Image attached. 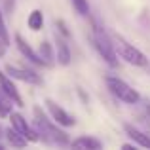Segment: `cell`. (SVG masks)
Here are the masks:
<instances>
[{"mask_svg": "<svg viewBox=\"0 0 150 150\" xmlns=\"http://www.w3.org/2000/svg\"><path fill=\"white\" fill-rule=\"evenodd\" d=\"M91 42H93V48L97 50V53H99L110 67H118V53H116V50H114L112 36H108L103 27L93 25Z\"/></svg>", "mask_w": 150, "mask_h": 150, "instance_id": "2", "label": "cell"}, {"mask_svg": "<svg viewBox=\"0 0 150 150\" xmlns=\"http://www.w3.org/2000/svg\"><path fill=\"white\" fill-rule=\"evenodd\" d=\"M6 72L10 74L11 78L21 80V82H27V84H33V86H40L42 84L40 74H36L34 70L21 69V67H15V65H6Z\"/></svg>", "mask_w": 150, "mask_h": 150, "instance_id": "6", "label": "cell"}, {"mask_svg": "<svg viewBox=\"0 0 150 150\" xmlns=\"http://www.w3.org/2000/svg\"><path fill=\"white\" fill-rule=\"evenodd\" d=\"M27 25H29L30 30H40L42 25H44V15H42V11L34 10L33 13L29 15V19H27Z\"/></svg>", "mask_w": 150, "mask_h": 150, "instance_id": "14", "label": "cell"}, {"mask_svg": "<svg viewBox=\"0 0 150 150\" xmlns=\"http://www.w3.org/2000/svg\"><path fill=\"white\" fill-rule=\"evenodd\" d=\"M34 112V125H36V131L40 137H44L46 141L55 144H70L69 135H67L63 129H59V124H53L51 120H48V116L44 114V110L40 106H34L33 108Z\"/></svg>", "mask_w": 150, "mask_h": 150, "instance_id": "1", "label": "cell"}, {"mask_svg": "<svg viewBox=\"0 0 150 150\" xmlns=\"http://www.w3.org/2000/svg\"><path fill=\"white\" fill-rule=\"evenodd\" d=\"M6 139H8V143H10L11 146H15V148H23V146H27V143H29V139H27L25 135H21V133H19L17 129H13V127L6 129Z\"/></svg>", "mask_w": 150, "mask_h": 150, "instance_id": "13", "label": "cell"}, {"mask_svg": "<svg viewBox=\"0 0 150 150\" xmlns=\"http://www.w3.org/2000/svg\"><path fill=\"white\" fill-rule=\"evenodd\" d=\"M57 29H59V33H61L63 36H70V33H69V29H67L65 21H57Z\"/></svg>", "mask_w": 150, "mask_h": 150, "instance_id": "19", "label": "cell"}, {"mask_svg": "<svg viewBox=\"0 0 150 150\" xmlns=\"http://www.w3.org/2000/svg\"><path fill=\"white\" fill-rule=\"evenodd\" d=\"M10 120H11V127H13V129H17V131L21 133V135H25L29 141L36 143V141L40 139L38 131H36V129H30V127H29L27 120L21 116V114H17V112H11V114H10Z\"/></svg>", "mask_w": 150, "mask_h": 150, "instance_id": "7", "label": "cell"}, {"mask_svg": "<svg viewBox=\"0 0 150 150\" xmlns=\"http://www.w3.org/2000/svg\"><path fill=\"white\" fill-rule=\"evenodd\" d=\"M124 129H125V133L133 139V143H137L139 146H143V148H150V137L146 135V133H143L141 129L133 127L131 124H125Z\"/></svg>", "mask_w": 150, "mask_h": 150, "instance_id": "10", "label": "cell"}, {"mask_svg": "<svg viewBox=\"0 0 150 150\" xmlns=\"http://www.w3.org/2000/svg\"><path fill=\"white\" fill-rule=\"evenodd\" d=\"M72 148H86V150H99L103 148V143L95 137H78L70 143Z\"/></svg>", "mask_w": 150, "mask_h": 150, "instance_id": "12", "label": "cell"}, {"mask_svg": "<svg viewBox=\"0 0 150 150\" xmlns=\"http://www.w3.org/2000/svg\"><path fill=\"white\" fill-rule=\"evenodd\" d=\"M15 44H17V50L21 51V53L25 55V57L29 59L30 63H34V65H38V67H48V65L44 63V59H42L40 55H38L36 51H34V50L25 42V38H23L21 34H15Z\"/></svg>", "mask_w": 150, "mask_h": 150, "instance_id": "9", "label": "cell"}, {"mask_svg": "<svg viewBox=\"0 0 150 150\" xmlns=\"http://www.w3.org/2000/svg\"><path fill=\"white\" fill-rule=\"evenodd\" d=\"M55 48H57V63L59 65H63V67H67L70 63V59H72V55H70V50H69V46H67V42L63 40L61 36H57L55 38Z\"/></svg>", "mask_w": 150, "mask_h": 150, "instance_id": "11", "label": "cell"}, {"mask_svg": "<svg viewBox=\"0 0 150 150\" xmlns=\"http://www.w3.org/2000/svg\"><path fill=\"white\" fill-rule=\"evenodd\" d=\"M112 42H114V50H116V53L120 55L124 61H127L129 65L141 67V69L148 67L146 55H144L141 50H137L133 44H129L127 40H124L122 36H118V34H116V36H112Z\"/></svg>", "mask_w": 150, "mask_h": 150, "instance_id": "3", "label": "cell"}, {"mask_svg": "<svg viewBox=\"0 0 150 150\" xmlns=\"http://www.w3.org/2000/svg\"><path fill=\"white\" fill-rule=\"evenodd\" d=\"M106 88L108 91L116 97L118 101L122 103H127V105H137L141 101V95L137 89H133L127 82H124L122 78L116 76H106Z\"/></svg>", "mask_w": 150, "mask_h": 150, "instance_id": "4", "label": "cell"}, {"mask_svg": "<svg viewBox=\"0 0 150 150\" xmlns=\"http://www.w3.org/2000/svg\"><path fill=\"white\" fill-rule=\"evenodd\" d=\"M11 106H13V101L6 95V93L0 89V116H10L11 114Z\"/></svg>", "mask_w": 150, "mask_h": 150, "instance_id": "16", "label": "cell"}, {"mask_svg": "<svg viewBox=\"0 0 150 150\" xmlns=\"http://www.w3.org/2000/svg\"><path fill=\"white\" fill-rule=\"evenodd\" d=\"M46 106H48V110H50V116H51V120H53L55 124L63 125V127H72V125L76 124L74 116H70V114L67 112L65 108H61V106H59L55 101L48 99V101H46Z\"/></svg>", "mask_w": 150, "mask_h": 150, "instance_id": "5", "label": "cell"}, {"mask_svg": "<svg viewBox=\"0 0 150 150\" xmlns=\"http://www.w3.org/2000/svg\"><path fill=\"white\" fill-rule=\"evenodd\" d=\"M122 148H125V150H129V148H135V144H124Z\"/></svg>", "mask_w": 150, "mask_h": 150, "instance_id": "22", "label": "cell"}, {"mask_svg": "<svg viewBox=\"0 0 150 150\" xmlns=\"http://www.w3.org/2000/svg\"><path fill=\"white\" fill-rule=\"evenodd\" d=\"M0 40L4 44H10V34H8V29H6V23H4V15L0 11Z\"/></svg>", "mask_w": 150, "mask_h": 150, "instance_id": "18", "label": "cell"}, {"mask_svg": "<svg viewBox=\"0 0 150 150\" xmlns=\"http://www.w3.org/2000/svg\"><path fill=\"white\" fill-rule=\"evenodd\" d=\"M148 114H150V105H148Z\"/></svg>", "mask_w": 150, "mask_h": 150, "instance_id": "23", "label": "cell"}, {"mask_svg": "<svg viewBox=\"0 0 150 150\" xmlns=\"http://www.w3.org/2000/svg\"><path fill=\"white\" fill-rule=\"evenodd\" d=\"M2 148H4V146H2V144H0V150H2Z\"/></svg>", "mask_w": 150, "mask_h": 150, "instance_id": "25", "label": "cell"}, {"mask_svg": "<svg viewBox=\"0 0 150 150\" xmlns=\"http://www.w3.org/2000/svg\"><path fill=\"white\" fill-rule=\"evenodd\" d=\"M40 57L44 59V63L48 67L53 65L55 55H53V50H51V44H50V42H42V44H40Z\"/></svg>", "mask_w": 150, "mask_h": 150, "instance_id": "15", "label": "cell"}, {"mask_svg": "<svg viewBox=\"0 0 150 150\" xmlns=\"http://www.w3.org/2000/svg\"><path fill=\"white\" fill-rule=\"evenodd\" d=\"M4 6H6V11H8V13H11V10H13V0H6V4H4Z\"/></svg>", "mask_w": 150, "mask_h": 150, "instance_id": "20", "label": "cell"}, {"mask_svg": "<svg viewBox=\"0 0 150 150\" xmlns=\"http://www.w3.org/2000/svg\"><path fill=\"white\" fill-rule=\"evenodd\" d=\"M72 6H74V10L78 11L80 15H89V4H88V0H72Z\"/></svg>", "mask_w": 150, "mask_h": 150, "instance_id": "17", "label": "cell"}, {"mask_svg": "<svg viewBox=\"0 0 150 150\" xmlns=\"http://www.w3.org/2000/svg\"><path fill=\"white\" fill-rule=\"evenodd\" d=\"M6 50H8V44H4V42L0 40V57H2V55L6 53Z\"/></svg>", "mask_w": 150, "mask_h": 150, "instance_id": "21", "label": "cell"}, {"mask_svg": "<svg viewBox=\"0 0 150 150\" xmlns=\"http://www.w3.org/2000/svg\"><path fill=\"white\" fill-rule=\"evenodd\" d=\"M0 137H2V129H0Z\"/></svg>", "mask_w": 150, "mask_h": 150, "instance_id": "24", "label": "cell"}, {"mask_svg": "<svg viewBox=\"0 0 150 150\" xmlns=\"http://www.w3.org/2000/svg\"><path fill=\"white\" fill-rule=\"evenodd\" d=\"M0 89H2V91L6 93V95L15 103V105L23 106V99H21V95H19V91H17V88H15V84L11 82L10 74H4L2 70H0Z\"/></svg>", "mask_w": 150, "mask_h": 150, "instance_id": "8", "label": "cell"}]
</instances>
